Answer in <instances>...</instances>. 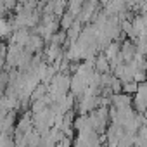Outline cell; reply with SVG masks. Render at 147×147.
<instances>
[{
    "instance_id": "1",
    "label": "cell",
    "mask_w": 147,
    "mask_h": 147,
    "mask_svg": "<svg viewBox=\"0 0 147 147\" xmlns=\"http://www.w3.org/2000/svg\"><path fill=\"white\" fill-rule=\"evenodd\" d=\"M137 88H138V87H137V83H126L123 90H125L126 94H133V92H137Z\"/></svg>"
},
{
    "instance_id": "2",
    "label": "cell",
    "mask_w": 147,
    "mask_h": 147,
    "mask_svg": "<svg viewBox=\"0 0 147 147\" xmlns=\"http://www.w3.org/2000/svg\"><path fill=\"white\" fill-rule=\"evenodd\" d=\"M97 69H99V71H107V61H106L104 57H100V59H99Z\"/></svg>"
}]
</instances>
